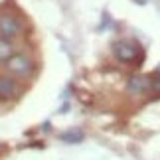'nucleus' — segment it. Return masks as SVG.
Listing matches in <instances>:
<instances>
[{
  "label": "nucleus",
  "mask_w": 160,
  "mask_h": 160,
  "mask_svg": "<svg viewBox=\"0 0 160 160\" xmlns=\"http://www.w3.org/2000/svg\"><path fill=\"white\" fill-rule=\"evenodd\" d=\"M22 30H24V26L16 16H12V14L0 16V38H4V40L18 38L22 34Z\"/></svg>",
  "instance_id": "7ed1b4c3"
},
{
  "label": "nucleus",
  "mask_w": 160,
  "mask_h": 160,
  "mask_svg": "<svg viewBox=\"0 0 160 160\" xmlns=\"http://www.w3.org/2000/svg\"><path fill=\"white\" fill-rule=\"evenodd\" d=\"M83 138H85V134H83V131H79V128L61 134V140H63V142H81Z\"/></svg>",
  "instance_id": "0eeeda50"
},
{
  "label": "nucleus",
  "mask_w": 160,
  "mask_h": 160,
  "mask_svg": "<svg viewBox=\"0 0 160 160\" xmlns=\"http://www.w3.org/2000/svg\"><path fill=\"white\" fill-rule=\"evenodd\" d=\"M150 91H156V93H160V65L156 67L154 75H150Z\"/></svg>",
  "instance_id": "6e6552de"
},
{
  "label": "nucleus",
  "mask_w": 160,
  "mask_h": 160,
  "mask_svg": "<svg viewBox=\"0 0 160 160\" xmlns=\"http://www.w3.org/2000/svg\"><path fill=\"white\" fill-rule=\"evenodd\" d=\"M115 58L125 61V63H134L137 59H142V50L134 40H119L113 44Z\"/></svg>",
  "instance_id": "f257e3e1"
},
{
  "label": "nucleus",
  "mask_w": 160,
  "mask_h": 160,
  "mask_svg": "<svg viewBox=\"0 0 160 160\" xmlns=\"http://www.w3.org/2000/svg\"><path fill=\"white\" fill-rule=\"evenodd\" d=\"M18 93H20V85L16 83V79L0 75V99H14Z\"/></svg>",
  "instance_id": "39448f33"
},
{
  "label": "nucleus",
  "mask_w": 160,
  "mask_h": 160,
  "mask_svg": "<svg viewBox=\"0 0 160 160\" xmlns=\"http://www.w3.org/2000/svg\"><path fill=\"white\" fill-rule=\"evenodd\" d=\"M6 69H8L12 75L28 77V75H32V71H34V63H32L30 58H26V55L14 53L12 58L6 59Z\"/></svg>",
  "instance_id": "f03ea898"
},
{
  "label": "nucleus",
  "mask_w": 160,
  "mask_h": 160,
  "mask_svg": "<svg viewBox=\"0 0 160 160\" xmlns=\"http://www.w3.org/2000/svg\"><path fill=\"white\" fill-rule=\"evenodd\" d=\"M127 91L132 95H142L150 91V75H134L128 79Z\"/></svg>",
  "instance_id": "20e7f679"
},
{
  "label": "nucleus",
  "mask_w": 160,
  "mask_h": 160,
  "mask_svg": "<svg viewBox=\"0 0 160 160\" xmlns=\"http://www.w3.org/2000/svg\"><path fill=\"white\" fill-rule=\"evenodd\" d=\"M12 55H14V46L10 44V40L0 38V61H6Z\"/></svg>",
  "instance_id": "423d86ee"
}]
</instances>
